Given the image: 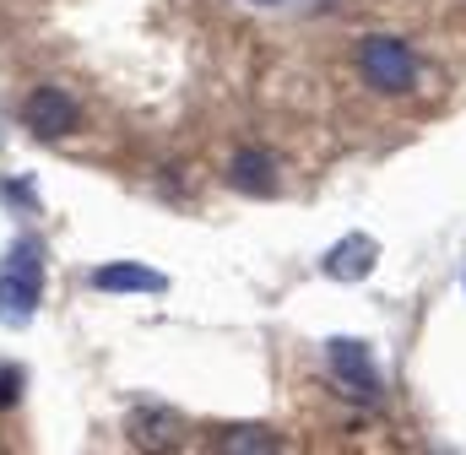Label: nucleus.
<instances>
[{
    "mask_svg": "<svg viewBox=\"0 0 466 455\" xmlns=\"http://www.w3.org/2000/svg\"><path fill=\"white\" fill-rule=\"evenodd\" d=\"M326 369H331V385L348 396V401H380V369L369 358V347L352 337H331L326 341Z\"/></svg>",
    "mask_w": 466,
    "mask_h": 455,
    "instance_id": "4",
    "label": "nucleus"
},
{
    "mask_svg": "<svg viewBox=\"0 0 466 455\" xmlns=\"http://www.w3.org/2000/svg\"><path fill=\"white\" fill-rule=\"evenodd\" d=\"M358 76H363L374 93L396 98V93H407V87L418 82V55H412L396 33H374V38L358 44Z\"/></svg>",
    "mask_w": 466,
    "mask_h": 455,
    "instance_id": "2",
    "label": "nucleus"
},
{
    "mask_svg": "<svg viewBox=\"0 0 466 455\" xmlns=\"http://www.w3.org/2000/svg\"><path fill=\"white\" fill-rule=\"evenodd\" d=\"M22 396V369H0V407H11Z\"/></svg>",
    "mask_w": 466,
    "mask_h": 455,
    "instance_id": "10",
    "label": "nucleus"
},
{
    "mask_svg": "<svg viewBox=\"0 0 466 455\" xmlns=\"http://www.w3.org/2000/svg\"><path fill=\"white\" fill-rule=\"evenodd\" d=\"M44 298V249L33 238H16L0 260V326H27Z\"/></svg>",
    "mask_w": 466,
    "mask_h": 455,
    "instance_id": "1",
    "label": "nucleus"
},
{
    "mask_svg": "<svg viewBox=\"0 0 466 455\" xmlns=\"http://www.w3.org/2000/svg\"><path fill=\"white\" fill-rule=\"evenodd\" d=\"M93 288H98V293H168V277L152 271V266L115 260V266H98V271H93Z\"/></svg>",
    "mask_w": 466,
    "mask_h": 455,
    "instance_id": "7",
    "label": "nucleus"
},
{
    "mask_svg": "<svg viewBox=\"0 0 466 455\" xmlns=\"http://www.w3.org/2000/svg\"><path fill=\"white\" fill-rule=\"evenodd\" d=\"M22 119H27V130H33L38 141H60V136H71V130L82 125V109H76L71 93H60V87H38V93H27Z\"/></svg>",
    "mask_w": 466,
    "mask_h": 455,
    "instance_id": "5",
    "label": "nucleus"
},
{
    "mask_svg": "<svg viewBox=\"0 0 466 455\" xmlns=\"http://www.w3.org/2000/svg\"><path fill=\"white\" fill-rule=\"evenodd\" d=\"M125 440H130L136 455H174V450H185L190 429H185V418H179L174 407L141 401V407H130V418H125Z\"/></svg>",
    "mask_w": 466,
    "mask_h": 455,
    "instance_id": "3",
    "label": "nucleus"
},
{
    "mask_svg": "<svg viewBox=\"0 0 466 455\" xmlns=\"http://www.w3.org/2000/svg\"><path fill=\"white\" fill-rule=\"evenodd\" d=\"M374 266H380V244H374L369 233H348V238H337V244L326 249V260H320V271H326L331 282H363Z\"/></svg>",
    "mask_w": 466,
    "mask_h": 455,
    "instance_id": "6",
    "label": "nucleus"
},
{
    "mask_svg": "<svg viewBox=\"0 0 466 455\" xmlns=\"http://www.w3.org/2000/svg\"><path fill=\"white\" fill-rule=\"evenodd\" d=\"M228 185L244 190V196H271V190H277V157H271V152H255V147L233 152Z\"/></svg>",
    "mask_w": 466,
    "mask_h": 455,
    "instance_id": "8",
    "label": "nucleus"
},
{
    "mask_svg": "<svg viewBox=\"0 0 466 455\" xmlns=\"http://www.w3.org/2000/svg\"><path fill=\"white\" fill-rule=\"evenodd\" d=\"M212 455H282V445H277V434L266 423H228L218 434Z\"/></svg>",
    "mask_w": 466,
    "mask_h": 455,
    "instance_id": "9",
    "label": "nucleus"
}]
</instances>
